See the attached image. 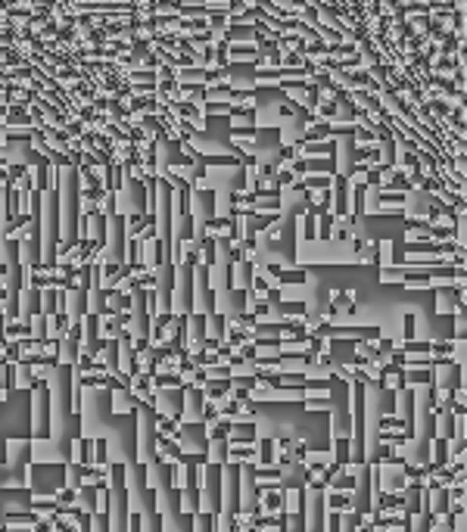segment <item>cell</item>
<instances>
[{
  "mask_svg": "<svg viewBox=\"0 0 467 532\" xmlns=\"http://www.w3.org/2000/svg\"><path fill=\"white\" fill-rule=\"evenodd\" d=\"M94 467H100V470H109V448H106V439H94Z\"/></svg>",
  "mask_w": 467,
  "mask_h": 532,
  "instance_id": "cell-7",
  "label": "cell"
},
{
  "mask_svg": "<svg viewBox=\"0 0 467 532\" xmlns=\"http://www.w3.org/2000/svg\"><path fill=\"white\" fill-rule=\"evenodd\" d=\"M414 324H417V318L408 311V315H405V321H402V342H411V339L417 336V333H414Z\"/></svg>",
  "mask_w": 467,
  "mask_h": 532,
  "instance_id": "cell-11",
  "label": "cell"
},
{
  "mask_svg": "<svg viewBox=\"0 0 467 532\" xmlns=\"http://www.w3.org/2000/svg\"><path fill=\"white\" fill-rule=\"evenodd\" d=\"M268 277H274L281 284H305V271H287L281 265H268Z\"/></svg>",
  "mask_w": 467,
  "mask_h": 532,
  "instance_id": "cell-6",
  "label": "cell"
},
{
  "mask_svg": "<svg viewBox=\"0 0 467 532\" xmlns=\"http://www.w3.org/2000/svg\"><path fill=\"white\" fill-rule=\"evenodd\" d=\"M274 311L281 318H290V321H308V305L305 302H290V299H277Z\"/></svg>",
  "mask_w": 467,
  "mask_h": 532,
  "instance_id": "cell-4",
  "label": "cell"
},
{
  "mask_svg": "<svg viewBox=\"0 0 467 532\" xmlns=\"http://www.w3.org/2000/svg\"><path fill=\"white\" fill-rule=\"evenodd\" d=\"M324 508L336 511V514H346V511L355 508V498H352V492H330V489H324Z\"/></svg>",
  "mask_w": 467,
  "mask_h": 532,
  "instance_id": "cell-2",
  "label": "cell"
},
{
  "mask_svg": "<svg viewBox=\"0 0 467 532\" xmlns=\"http://www.w3.org/2000/svg\"><path fill=\"white\" fill-rule=\"evenodd\" d=\"M327 489L330 492H355L358 489V467H352V470L346 467V473H336Z\"/></svg>",
  "mask_w": 467,
  "mask_h": 532,
  "instance_id": "cell-5",
  "label": "cell"
},
{
  "mask_svg": "<svg viewBox=\"0 0 467 532\" xmlns=\"http://www.w3.org/2000/svg\"><path fill=\"white\" fill-rule=\"evenodd\" d=\"M90 461H94V439L75 436V439H72V454H69V464H90Z\"/></svg>",
  "mask_w": 467,
  "mask_h": 532,
  "instance_id": "cell-3",
  "label": "cell"
},
{
  "mask_svg": "<svg viewBox=\"0 0 467 532\" xmlns=\"http://www.w3.org/2000/svg\"><path fill=\"white\" fill-rule=\"evenodd\" d=\"M7 395H10V389H7V386H0V401H4Z\"/></svg>",
  "mask_w": 467,
  "mask_h": 532,
  "instance_id": "cell-13",
  "label": "cell"
},
{
  "mask_svg": "<svg viewBox=\"0 0 467 532\" xmlns=\"http://www.w3.org/2000/svg\"><path fill=\"white\" fill-rule=\"evenodd\" d=\"M259 464H262V467H274V439H262Z\"/></svg>",
  "mask_w": 467,
  "mask_h": 532,
  "instance_id": "cell-8",
  "label": "cell"
},
{
  "mask_svg": "<svg viewBox=\"0 0 467 532\" xmlns=\"http://www.w3.org/2000/svg\"><path fill=\"white\" fill-rule=\"evenodd\" d=\"M94 532H112V520L106 511H97L94 514Z\"/></svg>",
  "mask_w": 467,
  "mask_h": 532,
  "instance_id": "cell-10",
  "label": "cell"
},
{
  "mask_svg": "<svg viewBox=\"0 0 467 532\" xmlns=\"http://www.w3.org/2000/svg\"><path fill=\"white\" fill-rule=\"evenodd\" d=\"M380 429L383 433H392V429H402L405 433V420L402 417H380Z\"/></svg>",
  "mask_w": 467,
  "mask_h": 532,
  "instance_id": "cell-12",
  "label": "cell"
},
{
  "mask_svg": "<svg viewBox=\"0 0 467 532\" xmlns=\"http://www.w3.org/2000/svg\"><path fill=\"white\" fill-rule=\"evenodd\" d=\"M430 346H433V342H417V339H411V342H399V352H402V355H430Z\"/></svg>",
  "mask_w": 467,
  "mask_h": 532,
  "instance_id": "cell-9",
  "label": "cell"
},
{
  "mask_svg": "<svg viewBox=\"0 0 467 532\" xmlns=\"http://www.w3.org/2000/svg\"><path fill=\"white\" fill-rule=\"evenodd\" d=\"M50 401H53V392L47 383H41L35 389V439L38 442H50Z\"/></svg>",
  "mask_w": 467,
  "mask_h": 532,
  "instance_id": "cell-1",
  "label": "cell"
}]
</instances>
